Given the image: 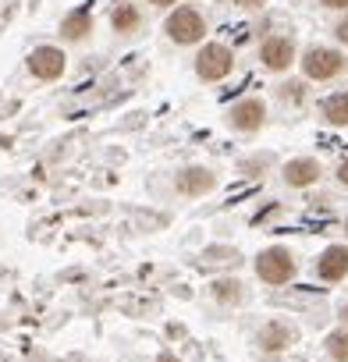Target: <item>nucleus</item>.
<instances>
[{"label": "nucleus", "mask_w": 348, "mask_h": 362, "mask_svg": "<svg viewBox=\"0 0 348 362\" xmlns=\"http://www.w3.org/2000/svg\"><path fill=\"white\" fill-rule=\"evenodd\" d=\"M253 270L267 288H284L298 277V256L288 245H267V249H260Z\"/></svg>", "instance_id": "obj_1"}, {"label": "nucleus", "mask_w": 348, "mask_h": 362, "mask_svg": "<svg viewBox=\"0 0 348 362\" xmlns=\"http://www.w3.org/2000/svg\"><path fill=\"white\" fill-rule=\"evenodd\" d=\"M298 64H302V75H306L309 82H334V78H341V75L348 71L344 54L334 50V47H309V50L298 57Z\"/></svg>", "instance_id": "obj_2"}, {"label": "nucleus", "mask_w": 348, "mask_h": 362, "mask_svg": "<svg viewBox=\"0 0 348 362\" xmlns=\"http://www.w3.org/2000/svg\"><path fill=\"white\" fill-rule=\"evenodd\" d=\"M217 185H221L217 170L214 167H203V163L178 167V170H174V181H170L174 196H182V199H203V196L217 192Z\"/></svg>", "instance_id": "obj_3"}, {"label": "nucleus", "mask_w": 348, "mask_h": 362, "mask_svg": "<svg viewBox=\"0 0 348 362\" xmlns=\"http://www.w3.org/2000/svg\"><path fill=\"white\" fill-rule=\"evenodd\" d=\"M163 33H167L170 43H178V47H196L207 36V18L196 8H174L167 15V22H163Z\"/></svg>", "instance_id": "obj_4"}, {"label": "nucleus", "mask_w": 348, "mask_h": 362, "mask_svg": "<svg viewBox=\"0 0 348 362\" xmlns=\"http://www.w3.org/2000/svg\"><path fill=\"white\" fill-rule=\"evenodd\" d=\"M224 124L238 135H256L267 124V103L260 96H242L224 110Z\"/></svg>", "instance_id": "obj_5"}, {"label": "nucleus", "mask_w": 348, "mask_h": 362, "mask_svg": "<svg viewBox=\"0 0 348 362\" xmlns=\"http://www.w3.org/2000/svg\"><path fill=\"white\" fill-rule=\"evenodd\" d=\"M235 68V54L224 43H207L196 54V78L199 82H224Z\"/></svg>", "instance_id": "obj_6"}, {"label": "nucleus", "mask_w": 348, "mask_h": 362, "mask_svg": "<svg viewBox=\"0 0 348 362\" xmlns=\"http://www.w3.org/2000/svg\"><path fill=\"white\" fill-rule=\"evenodd\" d=\"M295 341H298V327L288 323V320H267V323H260V330L253 334V344H256L263 355H281V351H288Z\"/></svg>", "instance_id": "obj_7"}, {"label": "nucleus", "mask_w": 348, "mask_h": 362, "mask_svg": "<svg viewBox=\"0 0 348 362\" xmlns=\"http://www.w3.org/2000/svg\"><path fill=\"white\" fill-rule=\"evenodd\" d=\"M320 177H323V163L316 156H291V160L281 163V181L295 192H306V189L320 185Z\"/></svg>", "instance_id": "obj_8"}, {"label": "nucleus", "mask_w": 348, "mask_h": 362, "mask_svg": "<svg viewBox=\"0 0 348 362\" xmlns=\"http://www.w3.org/2000/svg\"><path fill=\"white\" fill-rule=\"evenodd\" d=\"M313 274H316V281H323V284H341V281H348V245H344V242L327 245V249L316 256Z\"/></svg>", "instance_id": "obj_9"}, {"label": "nucleus", "mask_w": 348, "mask_h": 362, "mask_svg": "<svg viewBox=\"0 0 348 362\" xmlns=\"http://www.w3.org/2000/svg\"><path fill=\"white\" fill-rule=\"evenodd\" d=\"M295 40L291 36H267L260 43V64L274 75H284L291 64H295Z\"/></svg>", "instance_id": "obj_10"}, {"label": "nucleus", "mask_w": 348, "mask_h": 362, "mask_svg": "<svg viewBox=\"0 0 348 362\" xmlns=\"http://www.w3.org/2000/svg\"><path fill=\"white\" fill-rule=\"evenodd\" d=\"M25 64H29V75L40 78V82H57L68 71V57H64L61 47H36Z\"/></svg>", "instance_id": "obj_11"}, {"label": "nucleus", "mask_w": 348, "mask_h": 362, "mask_svg": "<svg viewBox=\"0 0 348 362\" xmlns=\"http://www.w3.org/2000/svg\"><path fill=\"white\" fill-rule=\"evenodd\" d=\"M207 295H210L217 305L231 309V305H242L249 291H245V284H242L238 277H214V281L207 284Z\"/></svg>", "instance_id": "obj_12"}, {"label": "nucleus", "mask_w": 348, "mask_h": 362, "mask_svg": "<svg viewBox=\"0 0 348 362\" xmlns=\"http://www.w3.org/2000/svg\"><path fill=\"white\" fill-rule=\"evenodd\" d=\"M320 117L330 128H348V89H337L320 100Z\"/></svg>", "instance_id": "obj_13"}, {"label": "nucleus", "mask_w": 348, "mask_h": 362, "mask_svg": "<svg viewBox=\"0 0 348 362\" xmlns=\"http://www.w3.org/2000/svg\"><path fill=\"white\" fill-rule=\"evenodd\" d=\"M110 29H114L117 36L139 33V29H142V11L132 4V0H124V4H117V8L110 11Z\"/></svg>", "instance_id": "obj_14"}, {"label": "nucleus", "mask_w": 348, "mask_h": 362, "mask_svg": "<svg viewBox=\"0 0 348 362\" xmlns=\"http://www.w3.org/2000/svg\"><path fill=\"white\" fill-rule=\"evenodd\" d=\"M93 36V15L89 11H71L64 22H61V40L68 43H86Z\"/></svg>", "instance_id": "obj_15"}, {"label": "nucleus", "mask_w": 348, "mask_h": 362, "mask_svg": "<svg viewBox=\"0 0 348 362\" xmlns=\"http://www.w3.org/2000/svg\"><path fill=\"white\" fill-rule=\"evenodd\" d=\"M274 96H277L284 107H302V103L309 100V89H306V82H298V78H288V82L274 86Z\"/></svg>", "instance_id": "obj_16"}, {"label": "nucleus", "mask_w": 348, "mask_h": 362, "mask_svg": "<svg viewBox=\"0 0 348 362\" xmlns=\"http://www.w3.org/2000/svg\"><path fill=\"white\" fill-rule=\"evenodd\" d=\"M323 351H327L334 362H348V327H334V330L323 337Z\"/></svg>", "instance_id": "obj_17"}, {"label": "nucleus", "mask_w": 348, "mask_h": 362, "mask_svg": "<svg viewBox=\"0 0 348 362\" xmlns=\"http://www.w3.org/2000/svg\"><path fill=\"white\" fill-rule=\"evenodd\" d=\"M334 177H337V185H341V189H348V156H341V160H337Z\"/></svg>", "instance_id": "obj_18"}, {"label": "nucleus", "mask_w": 348, "mask_h": 362, "mask_svg": "<svg viewBox=\"0 0 348 362\" xmlns=\"http://www.w3.org/2000/svg\"><path fill=\"white\" fill-rule=\"evenodd\" d=\"M334 36H337V43H344V47H348V15L334 25Z\"/></svg>", "instance_id": "obj_19"}, {"label": "nucleus", "mask_w": 348, "mask_h": 362, "mask_svg": "<svg viewBox=\"0 0 348 362\" xmlns=\"http://www.w3.org/2000/svg\"><path fill=\"white\" fill-rule=\"evenodd\" d=\"M323 8H330V11H348V0H320Z\"/></svg>", "instance_id": "obj_20"}, {"label": "nucleus", "mask_w": 348, "mask_h": 362, "mask_svg": "<svg viewBox=\"0 0 348 362\" xmlns=\"http://www.w3.org/2000/svg\"><path fill=\"white\" fill-rule=\"evenodd\" d=\"M153 362H182V358H178V355H174V351H160V355H156Z\"/></svg>", "instance_id": "obj_21"}, {"label": "nucleus", "mask_w": 348, "mask_h": 362, "mask_svg": "<svg viewBox=\"0 0 348 362\" xmlns=\"http://www.w3.org/2000/svg\"><path fill=\"white\" fill-rule=\"evenodd\" d=\"M337 320H341V327H348V302L337 305Z\"/></svg>", "instance_id": "obj_22"}, {"label": "nucleus", "mask_w": 348, "mask_h": 362, "mask_svg": "<svg viewBox=\"0 0 348 362\" xmlns=\"http://www.w3.org/2000/svg\"><path fill=\"white\" fill-rule=\"evenodd\" d=\"M267 0H238V8H263Z\"/></svg>", "instance_id": "obj_23"}, {"label": "nucleus", "mask_w": 348, "mask_h": 362, "mask_svg": "<svg viewBox=\"0 0 348 362\" xmlns=\"http://www.w3.org/2000/svg\"><path fill=\"white\" fill-rule=\"evenodd\" d=\"M153 8H170V4H178V0H149Z\"/></svg>", "instance_id": "obj_24"}, {"label": "nucleus", "mask_w": 348, "mask_h": 362, "mask_svg": "<svg viewBox=\"0 0 348 362\" xmlns=\"http://www.w3.org/2000/svg\"><path fill=\"white\" fill-rule=\"evenodd\" d=\"M344 245H348V214H344Z\"/></svg>", "instance_id": "obj_25"}]
</instances>
